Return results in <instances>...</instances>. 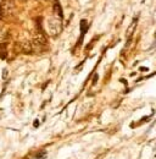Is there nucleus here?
Wrapping results in <instances>:
<instances>
[{
    "instance_id": "nucleus-1",
    "label": "nucleus",
    "mask_w": 156,
    "mask_h": 159,
    "mask_svg": "<svg viewBox=\"0 0 156 159\" xmlns=\"http://www.w3.org/2000/svg\"><path fill=\"white\" fill-rule=\"evenodd\" d=\"M48 32L51 37H58L62 32V21L60 17H49L48 19Z\"/></svg>"
},
{
    "instance_id": "nucleus-2",
    "label": "nucleus",
    "mask_w": 156,
    "mask_h": 159,
    "mask_svg": "<svg viewBox=\"0 0 156 159\" xmlns=\"http://www.w3.org/2000/svg\"><path fill=\"white\" fill-rule=\"evenodd\" d=\"M136 23H138V17H134L133 21H132V23L129 25L128 30H127V33H126V36H127L128 39H131V36H133V33H134V31H136Z\"/></svg>"
},
{
    "instance_id": "nucleus-3",
    "label": "nucleus",
    "mask_w": 156,
    "mask_h": 159,
    "mask_svg": "<svg viewBox=\"0 0 156 159\" xmlns=\"http://www.w3.org/2000/svg\"><path fill=\"white\" fill-rule=\"evenodd\" d=\"M21 50H22V53H24V54H32V53H33V45L29 44L28 42L22 43V44H21Z\"/></svg>"
},
{
    "instance_id": "nucleus-4",
    "label": "nucleus",
    "mask_w": 156,
    "mask_h": 159,
    "mask_svg": "<svg viewBox=\"0 0 156 159\" xmlns=\"http://www.w3.org/2000/svg\"><path fill=\"white\" fill-rule=\"evenodd\" d=\"M7 57V43H0V58L6 59Z\"/></svg>"
},
{
    "instance_id": "nucleus-5",
    "label": "nucleus",
    "mask_w": 156,
    "mask_h": 159,
    "mask_svg": "<svg viewBox=\"0 0 156 159\" xmlns=\"http://www.w3.org/2000/svg\"><path fill=\"white\" fill-rule=\"evenodd\" d=\"M54 11L58 14V16L60 19L63 17V12H62V9H61V5L58 0H54Z\"/></svg>"
},
{
    "instance_id": "nucleus-6",
    "label": "nucleus",
    "mask_w": 156,
    "mask_h": 159,
    "mask_svg": "<svg viewBox=\"0 0 156 159\" xmlns=\"http://www.w3.org/2000/svg\"><path fill=\"white\" fill-rule=\"evenodd\" d=\"M88 31V22L87 20H82L80 21V38H83V36L87 33Z\"/></svg>"
},
{
    "instance_id": "nucleus-7",
    "label": "nucleus",
    "mask_w": 156,
    "mask_h": 159,
    "mask_svg": "<svg viewBox=\"0 0 156 159\" xmlns=\"http://www.w3.org/2000/svg\"><path fill=\"white\" fill-rule=\"evenodd\" d=\"M45 157H46V152H45V151H41V152H39L38 154L34 156L36 159H44Z\"/></svg>"
},
{
    "instance_id": "nucleus-8",
    "label": "nucleus",
    "mask_w": 156,
    "mask_h": 159,
    "mask_svg": "<svg viewBox=\"0 0 156 159\" xmlns=\"http://www.w3.org/2000/svg\"><path fill=\"white\" fill-rule=\"evenodd\" d=\"M36 23H37V31H43V26H41V17H37Z\"/></svg>"
},
{
    "instance_id": "nucleus-9",
    "label": "nucleus",
    "mask_w": 156,
    "mask_h": 159,
    "mask_svg": "<svg viewBox=\"0 0 156 159\" xmlns=\"http://www.w3.org/2000/svg\"><path fill=\"white\" fill-rule=\"evenodd\" d=\"M98 80H99V75H98V74H95V75H94V79L92 80V84H97Z\"/></svg>"
},
{
    "instance_id": "nucleus-10",
    "label": "nucleus",
    "mask_w": 156,
    "mask_h": 159,
    "mask_svg": "<svg viewBox=\"0 0 156 159\" xmlns=\"http://www.w3.org/2000/svg\"><path fill=\"white\" fill-rule=\"evenodd\" d=\"M38 125H39V121L36 120V121H34V127H38Z\"/></svg>"
},
{
    "instance_id": "nucleus-11",
    "label": "nucleus",
    "mask_w": 156,
    "mask_h": 159,
    "mask_svg": "<svg viewBox=\"0 0 156 159\" xmlns=\"http://www.w3.org/2000/svg\"><path fill=\"white\" fill-rule=\"evenodd\" d=\"M148 70V67H140V71H146Z\"/></svg>"
},
{
    "instance_id": "nucleus-12",
    "label": "nucleus",
    "mask_w": 156,
    "mask_h": 159,
    "mask_svg": "<svg viewBox=\"0 0 156 159\" xmlns=\"http://www.w3.org/2000/svg\"><path fill=\"white\" fill-rule=\"evenodd\" d=\"M1 16H2V12H1V6H0V19H1Z\"/></svg>"
},
{
    "instance_id": "nucleus-13",
    "label": "nucleus",
    "mask_w": 156,
    "mask_h": 159,
    "mask_svg": "<svg viewBox=\"0 0 156 159\" xmlns=\"http://www.w3.org/2000/svg\"><path fill=\"white\" fill-rule=\"evenodd\" d=\"M155 37H156V36H155Z\"/></svg>"
}]
</instances>
